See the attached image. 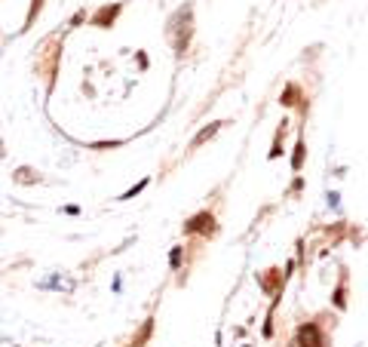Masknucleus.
Wrapping results in <instances>:
<instances>
[{
	"label": "nucleus",
	"instance_id": "obj_1",
	"mask_svg": "<svg viewBox=\"0 0 368 347\" xmlns=\"http://www.w3.org/2000/svg\"><path fill=\"white\" fill-rule=\"evenodd\" d=\"M298 338H301V347H322L319 329L313 326V322H307V326H301V332H298Z\"/></svg>",
	"mask_w": 368,
	"mask_h": 347
},
{
	"label": "nucleus",
	"instance_id": "obj_2",
	"mask_svg": "<svg viewBox=\"0 0 368 347\" xmlns=\"http://www.w3.org/2000/svg\"><path fill=\"white\" fill-rule=\"evenodd\" d=\"M212 215L209 212H203V215H197V218H193V222L187 224V230H203V234H206V230H212Z\"/></svg>",
	"mask_w": 368,
	"mask_h": 347
},
{
	"label": "nucleus",
	"instance_id": "obj_3",
	"mask_svg": "<svg viewBox=\"0 0 368 347\" xmlns=\"http://www.w3.org/2000/svg\"><path fill=\"white\" fill-rule=\"evenodd\" d=\"M114 16H117V6H111V9H101V13L95 16V25H105V22H111Z\"/></svg>",
	"mask_w": 368,
	"mask_h": 347
},
{
	"label": "nucleus",
	"instance_id": "obj_4",
	"mask_svg": "<svg viewBox=\"0 0 368 347\" xmlns=\"http://www.w3.org/2000/svg\"><path fill=\"white\" fill-rule=\"evenodd\" d=\"M215 129H218V123H215V126H209V129H203V132L197 135V142H193V145H200V142H206L209 135H215Z\"/></svg>",
	"mask_w": 368,
	"mask_h": 347
}]
</instances>
